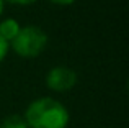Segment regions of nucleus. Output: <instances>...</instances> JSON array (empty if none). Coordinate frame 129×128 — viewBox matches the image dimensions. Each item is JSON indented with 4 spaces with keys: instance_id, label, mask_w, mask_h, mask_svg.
I'll return each mask as SVG.
<instances>
[{
    "instance_id": "1",
    "label": "nucleus",
    "mask_w": 129,
    "mask_h": 128,
    "mask_svg": "<svg viewBox=\"0 0 129 128\" xmlns=\"http://www.w3.org/2000/svg\"><path fill=\"white\" fill-rule=\"evenodd\" d=\"M28 128H66L69 125L67 109L52 97L33 100L25 112Z\"/></svg>"
},
{
    "instance_id": "2",
    "label": "nucleus",
    "mask_w": 129,
    "mask_h": 128,
    "mask_svg": "<svg viewBox=\"0 0 129 128\" xmlns=\"http://www.w3.org/2000/svg\"><path fill=\"white\" fill-rule=\"evenodd\" d=\"M10 45L15 54L21 56V58H36L47 46V35L39 26L28 25L20 28L18 35Z\"/></svg>"
},
{
    "instance_id": "3",
    "label": "nucleus",
    "mask_w": 129,
    "mask_h": 128,
    "mask_svg": "<svg viewBox=\"0 0 129 128\" xmlns=\"http://www.w3.org/2000/svg\"><path fill=\"white\" fill-rule=\"evenodd\" d=\"M77 84V72L66 66H56L46 74V86L54 92H69Z\"/></svg>"
},
{
    "instance_id": "4",
    "label": "nucleus",
    "mask_w": 129,
    "mask_h": 128,
    "mask_svg": "<svg viewBox=\"0 0 129 128\" xmlns=\"http://www.w3.org/2000/svg\"><path fill=\"white\" fill-rule=\"evenodd\" d=\"M20 28H21V26H20V23L16 22L15 18H7V20H3V22H0V35L8 43H12L13 39H15V36L18 35V31H20Z\"/></svg>"
},
{
    "instance_id": "5",
    "label": "nucleus",
    "mask_w": 129,
    "mask_h": 128,
    "mask_svg": "<svg viewBox=\"0 0 129 128\" xmlns=\"http://www.w3.org/2000/svg\"><path fill=\"white\" fill-rule=\"evenodd\" d=\"M0 128H28V125L21 115H8L2 120Z\"/></svg>"
},
{
    "instance_id": "6",
    "label": "nucleus",
    "mask_w": 129,
    "mask_h": 128,
    "mask_svg": "<svg viewBox=\"0 0 129 128\" xmlns=\"http://www.w3.org/2000/svg\"><path fill=\"white\" fill-rule=\"evenodd\" d=\"M8 49H10V43L5 41V39L2 38V35H0V62H2L3 59L7 58V54H8Z\"/></svg>"
},
{
    "instance_id": "7",
    "label": "nucleus",
    "mask_w": 129,
    "mask_h": 128,
    "mask_svg": "<svg viewBox=\"0 0 129 128\" xmlns=\"http://www.w3.org/2000/svg\"><path fill=\"white\" fill-rule=\"evenodd\" d=\"M10 3H15V5H31L36 0H8Z\"/></svg>"
},
{
    "instance_id": "8",
    "label": "nucleus",
    "mask_w": 129,
    "mask_h": 128,
    "mask_svg": "<svg viewBox=\"0 0 129 128\" xmlns=\"http://www.w3.org/2000/svg\"><path fill=\"white\" fill-rule=\"evenodd\" d=\"M52 3H56V5H70V3H74L75 0H51Z\"/></svg>"
},
{
    "instance_id": "9",
    "label": "nucleus",
    "mask_w": 129,
    "mask_h": 128,
    "mask_svg": "<svg viewBox=\"0 0 129 128\" xmlns=\"http://www.w3.org/2000/svg\"><path fill=\"white\" fill-rule=\"evenodd\" d=\"M3 2H5V0H0V15H2V12H3Z\"/></svg>"
}]
</instances>
